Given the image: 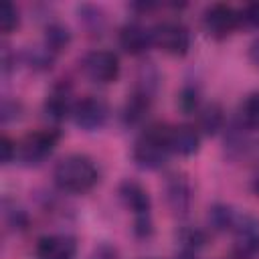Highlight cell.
Returning a JSON list of instances; mask_svg holds the SVG:
<instances>
[{
    "label": "cell",
    "mask_w": 259,
    "mask_h": 259,
    "mask_svg": "<svg viewBox=\"0 0 259 259\" xmlns=\"http://www.w3.org/2000/svg\"><path fill=\"white\" fill-rule=\"evenodd\" d=\"M75 103L77 101H73V93L67 83L55 85L53 91L45 99V115L53 121H63L65 117L73 115Z\"/></svg>",
    "instance_id": "obj_13"
},
{
    "label": "cell",
    "mask_w": 259,
    "mask_h": 259,
    "mask_svg": "<svg viewBox=\"0 0 259 259\" xmlns=\"http://www.w3.org/2000/svg\"><path fill=\"white\" fill-rule=\"evenodd\" d=\"M117 194L123 202V206L127 210L134 212V217H150V210H152V198L148 194V190L136 182V180H123L117 188Z\"/></svg>",
    "instance_id": "obj_12"
},
{
    "label": "cell",
    "mask_w": 259,
    "mask_h": 259,
    "mask_svg": "<svg viewBox=\"0 0 259 259\" xmlns=\"http://www.w3.org/2000/svg\"><path fill=\"white\" fill-rule=\"evenodd\" d=\"M89 259H117V251H115L111 245L101 243V245H97V247L93 249V253H91Z\"/></svg>",
    "instance_id": "obj_30"
},
{
    "label": "cell",
    "mask_w": 259,
    "mask_h": 259,
    "mask_svg": "<svg viewBox=\"0 0 259 259\" xmlns=\"http://www.w3.org/2000/svg\"><path fill=\"white\" fill-rule=\"evenodd\" d=\"M18 24H20L18 8L12 2H4L2 4V12H0V28H2V32L8 34L14 28H18Z\"/></svg>",
    "instance_id": "obj_24"
},
{
    "label": "cell",
    "mask_w": 259,
    "mask_h": 259,
    "mask_svg": "<svg viewBox=\"0 0 259 259\" xmlns=\"http://www.w3.org/2000/svg\"><path fill=\"white\" fill-rule=\"evenodd\" d=\"M55 184L63 192L83 194L91 190L99 180V170L95 162L85 154H69L61 158L53 170Z\"/></svg>",
    "instance_id": "obj_1"
},
{
    "label": "cell",
    "mask_w": 259,
    "mask_h": 259,
    "mask_svg": "<svg viewBox=\"0 0 259 259\" xmlns=\"http://www.w3.org/2000/svg\"><path fill=\"white\" fill-rule=\"evenodd\" d=\"M168 130H170V125L152 123L140 134V138L136 140L134 150H132V158L140 168L158 170L166 164L168 156L172 154L170 144H168Z\"/></svg>",
    "instance_id": "obj_2"
},
{
    "label": "cell",
    "mask_w": 259,
    "mask_h": 259,
    "mask_svg": "<svg viewBox=\"0 0 259 259\" xmlns=\"http://www.w3.org/2000/svg\"><path fill=\"white\" fill-rule=\"evenodd\" d=\"M154 45L172 57H184L190 49V30L180 20H162L152 28Z\"/></svg>",
    "instance_id": "obj_4"
},
{
    "label": "cell",
    "mask_w": 259,
    "mask_h": 259,
    "mask_svg": "<svg viewBox=\"0 0 259 259\" xmlns=\"http://www.w3.org/2000/svg\"><path fill=\"white\" fill-rule=\"evenodd\" d=\"M198 125L196 130L204 136H214L219 130H223V123H225V111L219 103H206L202 105L198 111Z\"/></svg>",
    "instance_id": "obj_16"
},
{
    "label": "cell",
    "mask_w": 259,
    "mask_h": 259,
    "mask_svg": "<svg viewBox=\"0 0 259 259\" xmlns=\"http://www.w3.org/2000/svg\"><path fill=\"white\" fill-rule=\"evenodd\" d=\"M71 117L77 127L85 132H97L109 119V105L97 95H87L75 103Z\"/></svg>",
    "instance_id": "obj_7"
},
{
    "label": "cell",
    "mask_w": 259,
    "mask_h": 259,
    "mask_svg": "<svg viewBox=\"0 0 259 259\" xmlns=\"http://www.w3.org/2000/svg\"><path fill=\"white\" fill-rule=\"evenodd\" d=\"M81 71L91 83L107 85L119 77V59L111 51L95 49L81 59Z\"/></svg>",
    "instance_id": "obj_5"
},
{
    "label": "cell",
    "mask_w": 259,
    "mask_h": 259,
    "mask_svg": "<svg viewBox=\"0 0 259 259\" xmlns=\"http://www.w3.org/2000/svg\"><path fill=\"white\" fill-rule=\"evenodd\" d=\"M20 109L22 105L18 101H12V99H4L2 101V121L8 123L10 119H16L20 115Z\"/></svg>",
    "instance_id": "obj_28"
},
{
    "label": "cell",
    "mask_w": 259,
    "mask_h": 259,
    "mask_svg": "<svg viewBox=\"0 0 259 259\" xmlns=\"http://www.w3.org/2000/svg\"><path fill=\"white\" fill-rule=\"evenodd\" d=\"M202 24L212 38H227L241 26L239 10L229 4H210L202 14Z\"/></svg>",
    "instance_id": "obj_8"
},
{
    "label": "cell",
    "mask_w": 259,
    "mask_h": 259,
    "mask_svg": "<svg viewBox=\"0 0 259 259\" xmlns=\"http://www.w3.org/2000/svg\"><path fill=\"white\" fill-rule=\"evenodd\" d=\"M239 20H241L243 26L253 28V30H259V2L245 4L239 10Z\"/></svg>",
    "instance_id": "obj_26"
},
{
    "label": "cell",
    "mask_w": 259,
    "mask_h": 259,
    "mask_svg": "<svg viewBox=\"0 0 259 259\" xmlns=\"http://www.w3.org/2000/svg\"><path fill=\"white\" fill-rule=\"evenodd\" d=\"M198 105H200V97H198V91L194 87H184L178 93V107L184 113H196L200 109Z\"/></svg>",
    "instance_id": "obj_25"
},
{
    "label": "cell",
    "mask_w": 259,
    "mask_h": 259,
    "mask_svg": "<svg viewBox=\"0 0 259 259\" xmlns=\"http://www.w3.org/2000/svg\"><path fill=\"white\" fill-rule=\"evenodd\" d=\"M117 40H119V47H121L127 55H134V57L144 55V53L154 45L152 28L144 26V24L138 22V20L125 22V24L119 28Z\"/></svg>",
    "instance_id": "obj_10"
},
{
    "label": "cell",
    "mask_w": 259,
    "mask_h": 259,
    "mask_svg": "<svg viewBox=\"0 0 259 259\" xmlns=\"http://www.w3.org/2000/svg\"><path fill=\"white\" fill-rule=\"evenodd\" d=\"M150 105H152V97H150V95H146V93H142V91H134V93L127 97V101H125V105H123V111H121L123 123H125L127 127L140 125V123L146 119V115H148V111H150Z\"/></svg>",
    "instance_id": "obj_15"
},
{
    "label": "cell",
    "mask_w": 259,
    "mask_h": 259,
    "mask_svg": "<svg viewBox=\"0 0 259 259\" xmlns=\"http://www.w3.org/2000/svg\"><path fill=\"white\" fill-rule=\"evenodd\" d=\"M237 214L229 204H212L208 208V225L214 231H233Z\"/></svg>",
    "instance_id": "obj_19"
},
{
    "label": "cell",
    "mask_w": 259,
    "mask_h": 259,
    "mask_svg": "<svg viewBox=\"0 0 259 259\" xmlns=\"http://www.w3.org/2000/svg\"><path fill=\"white\" fill-rule=\"evenodd\" d=\"M168 144H170V152L178 156H192L200 148V132L190 123L170 125Z\"/></svg>",
    "instance_id": "obj_14"
},
{
    "label": "cell",
    "mask_w": 259,
    "mask_h": 259,
    "mask_svg": "<svg viewBox=\"0 0 259 259\" xmlns=\"http://www.w3.org/2000/svg\"><path fill=\"white\" fill-rule=\"evenodd\" d=\"M6 221H8V225L12 227V229H16V231H22L26 225H28V217H26V212L22 210V208H6Z\"/></svg>",
    "instance_id": "obj_27"
},
{
    "label": "cell",
    "mask_w": 259,
    "mask_h": 259,
    "mask_svg": "<svg viewBox=\"0 0 259 259\" xmlns=\"http://www.w3.org/2000/svg\"><path fill=\"white\" fill-rule=\"evenodd\" d=\"M77 14H79L81 24H83L89 32L97 34V32H101V30L105 28V14H103V10H101L99 6L81 4V6L77 8Z\"/></svg>",
    "instance_id": "obj_21"
},
{
    "label": "cell",
    "mask_w": 259,
    "mask_h": 259,
    "mask_svg": "<svg viewBox=\"0 0 259 259\" xmlns=\"http://www.w3.org/2000/svg\"><path fill=\"white\" fill-rule=\"evenodd\" d=\"M237 123L245 132L259 130V93H251L241 101L237 111Z\"/></svg>",
    "instance_id": "obj_17"
},
{
    "label": "cell",
    "mask_w": 259,
    "mask_h": 259,
    "mask_svg": "<svg viewBox=\"0 0 259 259\" xmlns=\"http://www.w3.org/2000/svg\"><path fill=\"white\" fill-rule=\"evenodd\" d=\"M71 42V32L65 24L61 22H49L45 28V47L51 49L55 55L67 49Z\"/></svg>",
    "instance_id": "obj_18"
},
{
    "label": "cell",
    "mask_w": 259,
    "mask_h": 259,
    "mask_svg": "<svg viewBox=\"0 0 259 259\" xmlns=\"http://www.w3.org/2000/svg\"><path fill=\"white\" fill-rule=\"evenodd\" d=\"M164 194L170 210L178 217H184L192 204V186L182 172H172L164 180Z\"/></svg>",
    "instance_id": "obj_9"
},
{
    "label": "cell",
    "mask_w": 259,
    "mask_h": 259,
    "mask_svg": "<svg viewBox=\"0 0 259 259\" xmlns=\"http://www.w3.org/2000/svg\"><path fill=\"white\" fill-rule=\"evenodd\" d=\"M57 142H59V132L55 130H38L26 134L16 144V160L24 166H38L53 154Z\"/></svg>",
    "instance_id": "obj_3"
},
{
    "label": "cell",
    "mask_w": 259,
    "mask_h": 259,
    "mask_svg": "<svg viewBox=\"0 0 259 259\" xmlns=\"http://www.w3.org/2000/svg\"><path fill=\"white\" fill-rule=\"evenodd\" d=\"M233 233H235L233 251L237 259H253L255 255H259V219L257 217L249 212L237 214Z\"/></svg>",
    "instance_id": "obj_6"
},
{
    "label": "cell",
    "mask_w": 259,
    "mask_h": 259,
    "mask_svg": "<svg viewBox=\"0 0 259 259\" xmlns=\"http://www.w3.org/2000/svg\"><path fill=\"white\" fill-rule=\"evenodd\" d=\"M249 59H251L253 65L259 67V36L249 45Z\"/></svg>",
    "instance_id": "obj_32"
},
{
    "label": "cell",
    "mask_w": 259,
    "mask_h": 259,
    "mask_svg": "<svg viewBox=\"0 0 259 259\" xmlns=\"http://www.w3.org/2000/svg\"><path fill=\"white\" fill-rule=\"evenodd\" d=\"M176 239H178L182 251H190V253L198 251V249L206 243L204 231H200V229H196V227H182V229H178Z\"/></svg>",
    "instance_id": "obj_23"
},
{
    "label": "cell",
    "mask_w": 259,
    "mask_h": 259,
    "mask_svg": "<svg viewBox=\"0 0 259 259\" xmlns=\"http://www.w3.org/2000/svg\"><path fill=\"white\" fill-rule=\"evenodd\" d=\"M176 259H196V257H194V253H190V251H182L180 255H176Z\"/></svg>",
    "instance_id": "obj_33"
},
{
    "label": "cell",
    "mask_w": 259,
    "mask_h": 259,
    "mask_svg": "<svg viewBox=\"0 0 259 259\" xmlns=\"http://www.w3.org/2000/svg\"><path fill=\"white\" fill-rule=\"evenodd\" d=\"M158 81H160V73L154 67V63H144L140 67V73H138V87H136V91H142V93L154 97V93L158 89Z\"/></svg>",
    "instance_id": "obj_22"
},
{
    "label": "cell",
    "mask_w": 259,
    "mask_h": 259,
    "mask_svg": "<svg viewBox=\"0 0 259 259\" xmlns=\"http://www.w3.org/2000/svg\"><path fill=\"white\" fill-rule=\"evenodd\" d=\"M253 190H255V194H259V176L253 180Z\"/></svg>",
    "instance_id": "obj_34"
},
{
    "label": "cell",
    "mask_w": 259,
    "mask_h": 259,
    "mask_svg": "<svg viewBox=\"0 0 259 259\" xmlns=\"http://www.w3.org/2000/svg\"><path fill=\"white\" fill-rule=\"evenodd\" d=\"M14 63H16V57H12V53H10L8 47H4V49H2V73L8 75Z\"/></svg>",
    "instance_id": "obj_31"
},
{
    "label": "cell",
    "mask_w": 259,
    "mask_h": 259,
    "mask_svg": "<svg viewBox=\"0 0 259 259\" xmlns=\"http://www.w3.org/2000/svg\"><path fill=\"white\" fill-rule=\"evenodd\" d=\"M0 150H2V164H10V162L16 158V144H14L8 136H2V140H0Z\"/></svg>",
    "instance_id": "obj_29"
},
{
    "label": "cell",
    "mask_w": 259,
    "mask_h": 259,
    "mask_svg": "<svg viewBox=\"0 0 259 259\" xmlns=\"http://www.w3.org/2000/svg\"><path fill=\"white\" fill-rule=\"evenodd\" d=\"M77 241L71 235H45L34 247L36 259H75Z\"/></svg>",
    "instance_id": "obj_11"
},
{
    "label": "cell",
    "mask_w": 259,
    "mask_h": 259,
    "mask_svg": "<svg viewBox=\"0 0 259 259\" xmlns=\"http://www.w3.org/2000/svg\"><path fill=\"white\" fill-rule=\"evenodd\" d=\"M22 59L24 63L34 69V71H49L53 67V61H55V53L51 49H47L45 45L42 47H28L24 53H22Z\"/></svg>",
    "instance_id": "obj_20"
}]
</instances>
